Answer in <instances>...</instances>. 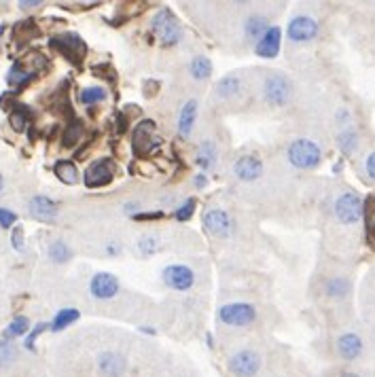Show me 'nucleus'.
Listing matches in <instances>:
<instances>
[{
  "instance_id": "nucleus-1",
  "label": "nucleus",
  "mask_w": 375,
  "mask_h": 377,
  "mask_svg": "<svg viewBox=\"0 0 375 377\" xmlns=\"http://www.w3.org/2000/svg\"><path fill=\"white\" fill-rule=\"evenodd\" d=\"M151 30L153 34L168 47L172 45H177L181 38H183V28H181V23L179 19L172 15L170 9H161L153 15L151 19Z\"/></svg>"
},
{
  "instance_id": "nucleus-2",
  "label": "nucleus",
  "mask_w": 375,
  "mask_h": 377,
  "mask_svg": "<svg viewBox=\"0 0 375 377\" xmlns=\"http://www.w3.org/2000/svg\"><path fill=\"white\" fill-rule=\"evenodd\" d=\"M320 159H322V153L318 144L308 138H299L288 146V161L299 170H312L320 163Z\"/></svg>"
},
{
  "instance_id": "nucleus-3",
  "label": "nucleus",
  "mask_w": 375,
  "mask_h": 377,
  "mask_svg": "<svg viewBox=\"0 0 375 377\" xmlns=\"http://www.w3.org/2000/svg\"><path fill=\"white\" fill-rule=\"evenodd\" d=\"M363 202H361V197L356 193H343L337 197V202H335V216L339 222L343 225H354L363 218Z\"/></svg>"
},
{
  "instance_id": "nucleus-4",
  "label": "nucleus",
  "mask_w": 375,
  "mask_h": 377,
  "mask_svg": "<svg viewBox=\"0 0 375 377\" xmlns=\"http://www.w3.org/2000/svg\"><path fill=\"white\" fill-rule=\"evenodd\" d=\"M291 93H293V87L284 74H271L265 81L263 95L267 100V104H271V106H284L291 100Z\"/></svg>"
},
{
  "instance_id": "nucleus-5",
  "label": "nucleus",
  "mask_w": 375,
  "mask_h": 377,
  "mask_svg": "<svg viewBox=\"0 0 375 377\" xmlns=\"http://www.w3.org/2000/svg\"><path fill=\"white\" fill-rule=\"evenodd\" d=\"M218 318L227 326H246L257 318V312L248 304H227L218 310Z\"/></svg>"
},
{
  "instance_id": "nucleus-6",
  "label": "nucleus",
  "mask_w": 375,
  "mask_h": 377,
  "mask_svg": "<svg viewBox=\"0 0 375 377\" xmlns=\"http://www.w3.org/2000/svg\"><path fill=\"white\" fill-rule=\"evenodd\" d=\"M286 34L295 43H310L318 36V23H316V19H312L308 15H297L291 19Z\"/></svg>"
},
{
  "instance_id": "nucleus-7",
  "label": "nucleus",
  "mask_w": 375,
  "mask_h": 377,
  "mask_svg": "<svg viewBox=\"0 0 375 377\" xmlns=\"http://www.w3.org/2000/svg\"><path fill=\"white\" fill-rule=\"evenodd\" d=\"M153 121H142L138 128L134 130V148L138 155H151L153 150L161 146V140L153 136Z\"/></svg>"
},
{
  "instance_id": "nucleus-8",
  "label": "nucleus",
  "mask_w": 375,
  "mask_h": 377,
  "mask_svg": "<svg viewBox=\"0 0 375 377\" xmlns=\"http://www.w3.org/2000/svg\"><path fill=\"white\" fill-rule=\"evenodd\" d=\"M204 227L210 236L214 238H229L231 236V229H234V225H231V218L229 214L220 210V208H210L206 210L204 214Z\"/></svg>"
},
{
  "instance_id": "nucleus-9",
  "label": "nucleus",
  "mask_w": 375,
  "mask_h": 377,
  "mask_svg": "<svg viewBox=\"0 0 375 377\" xmlns=\"http://www.w3.org/2000/svg\"><path fill=\"white\" fill-rule=\"evenodd\" d=\"M259 367H261V358H259L257 352H253V350L238 352V354L229 363L231 373L238 375V377H255Z\"/></svg>"
},
{
  "instance_id": "nucleus-10",
  "label": "nucleus",
  "mask_w": 375,
  "mask_h": 377,
  "mask_svg": "<svg viewBox=\"0 0 375 377\" xmlns=\"http://www.w3.org/2000/svg\"><path fill=\"white\" fill-rule=\"evenodd\" d=\"M115 176V168H113V161L111 159H100V161H93L87 172H85V185L89 189H98V187H104L113 181Z\"/></svg>"
},
{
  "instance_id": "nucleus-11",
  "label": "nucleus",
  "mask_w": 375,
  "mask_h": 377,
  "mask_svg": "<svg viewBox=\"0 0 375 377\" xmlns=\"http://www.w3.org/2000/svg\"><path fill=\"white\" fill-rule=\"evenodd\" d=\"M163 282L174 290H189L195 282V273L187 265H170L163 269Z\"/></svg>"
},
{
  "instance_id": "nucleus-12",
  "label": "nucleus",
  "mask_w": 375,
  "mask_h": 377,
  "mask_svg": "<svg viewBox=\"0 0 375 377\" xmlns=\"http://www.w3.org/2000/svg\"><path fill=\"white\" fill-rule=\"evenodd\" d=\"M54 49L64 54L70 62H79L85 56V43L79 34H62L52 41Z\"/></svg>"
},
{
  "instance_id": "nucleus-13",
  "label": "nucleus",
  "mask_w": 375,
  "mask_h": 377,
  "mask_svg": "<svg viewBox=\"0 0 375 377\" xmlns=\"http://www.w3.org/2000/svg\"><path fill=\"white\" fill-rule=\"evenodd\" d=\"M89 290L95 299H113L119 290V280L115 278L113 273L100 271L95 273L91 282H89Z\"/></svg>"
},
{
  "instance_id": "nucleus-14",
  "label": "nucleus",
  "mask_w": 375,
  "mask_h": 377,
  "mask_svg": "<svg viewBox=\"0 0 375 377\" xmlns=\"http://www.w3.org/2000/svg\"><path fill=\"white\" fill-rule=\"evenodd\" d=\"M234 172H236V176L240 181L253 183V181H259L263 176V163L255 155H244L234 163Z\"/></svg>"
},
{
  "instance_id": "nucleus-15",
  "label": "nucleus",
  "mask_w": 375,
  "mask_h": 377,
  "mask_svg": "<svg viewBox=\"0 0 375 377\" xmlns=\"http://www.w3.org/2000/svg\"><path fill=\"white\" fill-rule=\"evenodd\" d=\"M280 41H282V30L276 28V26H271L267 30V34L257 43L255 47V52L259 58H265V60H271V58H276L280 54Z\"/></svg>"
},
{
  "instance_id": "nucleus-16",
  "label": "nucleus",
  "mask_w": 375,
  "mask_h": 377,
  "mask_svg": "<svg viewBox=\"0 0 375 377\" xmlns=\"http://www.w3.org/2000/svg\"><path fill=\"white\" fill-rule=\"evenodd\" d=\"M337 352L343 361H356L363 354V339L356 333H345L337 339Z\"/></svg>"
},
{
  "instance_id": "nucleus-17",
  "label": "nucleus",
  "mask_w": 375,
  "mask_h": 377,
  "mask_svg": "<svg viewBox=\"0 0 375 377\" xmlns=\"http://www.w3.org/2000/svg\"><path fill=\"white\" fill-rule=\"evenodd\" d=\"M30 214L34 218L43 220V222H49V220H54L58 216V206L45 195H34L30 199Z\"/></svg>"
},
{
  "instance_id": "nucleus-18",
  "label": "nucleus",
  "mask_w": 375,
  "mask_h": 377,
  "mask_svg": "<svg viewBox=\"0 0 375 377\" xmlns=\"http://www.w3.org/2000/svg\"><path fill=\"white\" fill-rule=\"evenodd\" d=\"M98 367L106 377H121L125 371V358L117 354V352H104V354L98 358Z\"/></svg>"
},
{
  "instance_id": "nucleus-19",
  "label": "nucleus",
  "mask_w": 375,
  "mask_h": 377,
  "mask_svg": "<svg viewBox=\"0 0 375 377\" xmlns=\"http://www.w3.org/2000/svg\"><path fill=\"white\" fill-rule=\"evenodd\" d=\"M195 121H197V102L195 100H189V102L181 108V115H179V134L183 138L191 136Z\"/></svg>"
},
{
  "instance_id": "nucleus-20",
  "label": "nucleus",
  "mask_w": 375,
  "mask_h": 377,
  "mask_svg": "<svg viewBox=\"0 0 375 377\" xmlns=\"http://www.w3.org/2000/svg\"><path fill=\"white\" fill-rule=\"evenodd\" d=\"M216 146L212 140H204L202 144H199L197 148V165L202 168V170H212L216 165Z\"/></svg>"
},
{
  "instance_id": "nucleus-21",
  "label": "nucleus",
  "mask_w": 375,
  "mask_h": 377,
  "mask_svg": "<svg viewBox=\"0 0 375 377\" xmlns=\"http://www.w3.org/2000/svg\"><path fill=\"white\" fill-rule=\"evenodd\" d=\"M267 19L265 17H261V15H253V17H248V21H246V26H244V32H246V36L250 38V41H261L265 34H267V30L271 28V26H267Z\"/></svg>"
},
{
  "instance_id": "nucleus-22",
  "label": "nucleus",
  "mask_w": 375,
  "mask_h": 377,
  "mask_svg": "<svg viewBox=\"0 0 375 377\" xmlns=\"http://www.w3.org/2000/svg\"><path fill=\"white\" fill-rule=\"evenodd\" d=\"M32 77H34V68H26L21 62H17L11 66V70L7 74V83L13 87H23Z\"/></svg>"
},
{
  "instance_id": "nucleus-23",
  "label": "nucleus",
  "mask_w": 375,
  "mask_h": 377,
  "mask_svg": "<svg viewBox=\"0 0 375 377\" xmlns=\"http://www.w3.org/2000/svg\"><path fill=\"white\" fill-rule=\"evenodd\" d=\"M189 72H191V77H193V79H197V81H206V79H210V74H212V62H210L206 56H197V58L191 60Z\"/></svg>"
},
{
  "instance_id": "nucleus-24",
  "label": "nucleus",
  "mask_w": 375,
  "mask_h": 377,
  "mask_svg": "<svg viewBox=\"0 0 375 377\" xmlns=\"http://www.w3.org/2000/svg\"><path fill=\"white\" fill-rule=\"evenodd\" d=\"M242 89V79L240 74H227L216 83V93L218 98H231Z\"/></svg>"
},
{
  "instance_id": "nucleus-25",
  "label": "nucleus",
  "mask_w": 375,
  "mask_h": 377,
  "mask_svg": "<svg viewBox=\"0 0 375 377\" xmlns=\"http://www.w3.org/2000/svg\"><path fill=\"white\" fill-rule=\"evenodd\" d=\"M54 172H56V176H58V179H60L64 185H74V183L79 181L77 165H74L72 161H66V159L58 161V163L54 165Z\"/></svg>"
},
{
  "instance_id": "nucleus-26",
  "label": "nucleus",
  "mask_w": 375,
  "mask_h": 377,
  "mask_svg": "<svg viewBox=\"0 0 375 377\" xmlns=\"http://www.w3.org/2000/svg\"><path fill=\"white\" fill-rule=\"evenodd\" d=\"M79 320V312L74 308H66V310H60L52 322V331H64L68 324L77 322Z\"/></svg>"
},
{
  "instance_id": "nucleus-27",
  "label": "nucleus",
  "mask_w": 375,
  "mask_h": 377,
  "mask_svg": "<svg viewBox=\"0 0 375 377\" xmlns=\"http://www.w3.org/2000/svg\"><path fill=\"white\" fill-rule=\"evenodd\" d=\"M324 293L333 299H341L350 293V282L345 278H341V275H337V278H331L327 284H324Z\"/></svg>"
},
{
  "instance_id": "nucleus-28",
  "label": "nucleus",
  "mask_w": 375,
  "mask_h": 377,
  "mask_svg": "<svg viewBox=\"0 0 375 377\" xmlns=\"http://www.w3.org/2000/svg\"><path fill=\"white\" fill-rule=\"evenodd\" d=\"M337 144L341 148V153L345 155H352L354 150L359 148V134L354 130H343L337 138Z\"/></svg>"
},
{
  "instance_id": "nucleus-29",
  "label": "nucleus",
  "mask_w": 375,
  "mask_h": 377,
  "mask_svg": "<svg viewBox=\"0 0 375 377\" xmlns=\"http://www.w3.org/2000/svg\"><path fill=\"white\" fill-rule=\"evenodd\" d=\"M70 257H72L70 248H68V244H64L62 240H58V242H54L52 246H49V259H52V261H56V263H66Z\"/></svg>"
},
{
  "instance_id": "nucleus-30",
  "label": "nucleus",
  "mask_w": 375,
  "mask_h": 377,
  "mask_svg": "<svg viewBox=\"0 0 375 377\" xmlns=\"http://www.w3.org/2000/svg\"><path fill=\"white\" fill-rule=\"evenodd\" d=\"M104 98H106V89H102V87H87V89H83L79 93V100L83 104H87V106L102 102Z\"/></svg>"
},
{
  "instance_id": "nucleus-31",
  "label": "nucleus",
  "mask_w": 375,
  "mask_h": 377,
  "mask_svg": "<svg viewBox=\"0 0 375 377\" xmlns=\"http://www.w3.org/2000/svg\"><path fill=\"white\" fill-rule=\"evenodd\" d=\"M161 248V240L157 236H142L140 242H138V250H140V255L148 257V255H155L157 250Z\"/></svg>"
},
{
  "instance_id": "nucleus-32",
  "label": "nucleus",
  "mask_w": 375,
  "mask_h": 377,
  "mask_svg": "<svg viewBox=\"0 0 375 377\" xmlns=\"http://www.w3.org/2000/svg\"><path fill=\"white\" fill-rule=\"evenodd\" d=\"M28 329H30V322H28V318L26 316H17V318H13V322L7 326V337H21V335H26L28 333Z\"/></svg>"
},
{
  "instance_id": "nucleus-33",
  "label": "nucleus",
  "mask_w": 375,
  "mask_h": 377,
  "mask_svg": "<svg viewBox=\"0 0 375 377\" xmlns=\"http://www.w3.org/2000/svg\"><path fill=\"white\" fill-rule=\"evenodd\" d=\"M28 121H30V113L26 111V106H17V111H13L11 117H9V123L13 125L15 132H23V130H26Z\"/></svg>"
},
{
  "instance_id": "nucleus-34",
  "label": "nucleus",
  "mask_w": 375,
  "mask_h": 377,
  "mask_svg": "<svg viewBox=\"0 0 375 377\" xmlns=\"http://www.w3.org/2000/svg\"><path fill=\"white\" fill-rule=\"evenodd\" d=\"M81 134H83V123H79V121L70 123L66 128V132H64V138H62L64 146H74L81 140Z\"/></svg>"
},
{
  "instance_id": "nucleus-35",
  "label": "nucleus",
  "mask_w": 375,
  "mask_h": 377,
  "mask_svg": "<svg viewBox=\"0 0 375 377\" xmlns=\"http://www.w3.org/2000/svg\"><path fill=\"white\" fill-rule=\"evenodd\" d=\"M15 358V347L9 341L0 343V365H9Z\"/></svg>"
},
{
  "instance_id": "nucleus-36",
  "label": "nucleus",
  "mask_w": 375,
  "mask_h": 377,
  "mask_svg": "<svg viewBox=\"0 0 375 377\" xmlns=\"http://www.w3.org/2000/svg\"><path fill=\"white\" fill-rule=\"evenodd\" d=\"M195 206H197V204H195V199H187V202L177 210V218L183 220V222L189 220V218L193 216V212H195Z\"/></svg>"
},
{
  "instance_id": "nucleus-37",
  "label": "nucleus",
  "mask_w": 375,
  "mask_h": 377,
  "mask_svg": "<svg viewBox=\"0 0 375 377\" xmlns=\"http://www.w3.org/2000/svg\"><path fill=\"white\" fill-rule=\"evenodd\" d=\"M15 220H17V216L11 210L0 208V227H13Z\"/></svg>"
},
{
  "instance_id": "nucleus-38",
  "label": "nucleus",
  "mask_w": 375,
  "mask_h": 377,
  "mask_svg": "<svg viewBox=\"0 0 375 377\" xmlns=\"http://www.w3.org/2000/svg\"><path fill=\"white\" fill-rule=\"evenodd\" d=\"M45 329H47V324H45V322H41V324H36V326H34L32 333L26 337V347H28V350H34V341L38 339V335H41Z\"/></svg>"
},
{
  "instance_id": "nucleus-39",
  "label": "nucleus",
  "mask_w": 375,
  "mask_h": 377,
  "mask_svg": "<svg viewBox=\"0 0 375 377\" xmlns=\"http://www.w3.org/2000/svg\"><path fill=\"white\" fill-rule=\"evenodd\" d=\"M11 242H13L15 250H23V229H21V227H15V229H13Z\"/></svg>"
},
{
  "instance_id": "nucleus-40",
  "label": "nucleus",
  "mask_w": 375,
  "mask_h": 377,
  "mask_svg": "<svg viewBox=\"0 0 375 377\" xmlns=\"http://www.w3.org/2000/svg\"><path fill=\"white\" fill-rule=\"evenodd\" d=\"M365 168H367V174L371 176V179L375 181V153H371L365 161Z\"/></svg>"
},
{
  "instance_id": "nucleus-41",
  "label": "nucleus",
  "mask_w": 375,
  "mask_h": 377,
  "mask_svg": "<svg viewBox=\"0 0 375 377\" xmlns=\"http://www.w3.org/2000/svg\"><path fill=\"white\" fill-rule=\"evenodd\" d=\"M38 5H41L38 0H32V3H26V0H21V3H19L21 9H32V7H38Z\"/></svg>"
},
{
  "instance_id": "nucleus-42",
  "label": "nucleus",
  "mask_w": 375,
  "mask_h": 377,
  "mask_svg": "<svg viewBox=\"0 0 375 377\" xmlns=\"http://www.w3.org/2000/svg\"><path fill=\"white\" fill-rule=\"evenodd\" d=\"M163 212H157V214H138L136 218H161Z\"/></svg>"
},
{
  "instance_id": "nucleus-43",
  "label": "nucleus",
  "mask_w": 375,
  "mask_h": 377,
  "mask_svg": "<svg viewBox=\"0 0 375 377\" xmlns=\"http://www.w3.org/2000/svg\"><path fill=\"white\" fill-rule=\"evenodd\" d=\"M195 185H197V187H204V185H206L204 174H199V176H197V179H195Z\"/></svg>"
},
{
  "instance_id": "nucleus-44",
  "label": "nucleus",
  "mask_w": 375,
  "mask_h": 377,
  "mask_svg": "<svg viewBox=\"0 0 375 377\" xmlns=\"http://www.w3.org/2000/svg\"><path fill=\"white\" fill-rule=\"evenodd\" d=\"M341 377H361V375H356V373H343Z\"/></svg>"
},
{
  "instance_id": "nucleus-45",
  "label": "nucleus",
  "mask_w": 375,
  "mask_h": 377,
  "mask_svg": "<svg viewBox=\"0 0 375 377\" xmlns=\"http://www.w3.org/2000/svg\"><path fill=\"white\" fill-rule=\"evenodd\" d=\"M0 191H3V176H0Z\"/></svg>"
},
{
  "instance_id": "nucleus-46",
  "label": "nucleus",
  "mask_w": 375,
  "mask_h": 377,
  "mask_svg": "<svg viewBox=\"0 0 375 377\" xmlns=\"http://www.w3.org/2000/svg\"><path fill=\"white\" fill-rule=\"evenodd\" d=\"M5 32V26H0V34H3Z\"/></svg>"
}]
</instances>
